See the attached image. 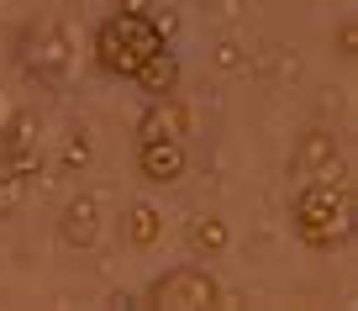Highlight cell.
Listing matches in <instances>:
<instances>
[{
    "label": "cell",
    "instance_id": "cell-1",
    "mask_svg": "<svg viewBox=\"0 0 358 311\" xmlns=\"http://www.w3.org/2000/svg\"><path fill=\"white\" fill-rule=\"evenodd\" d=\"M290 227L306 248L316 254H332V248L348 243L353 233V200H348V185L332 174H316L295 190V206H290Z\"/></svg>",
    "mask_w": 358,
    "mask_h": 311
},
{
    "label": "cell",
    "instance_id": "cell-2",
    "mask_svg": "<svg viewBox=\"0 0 358 311\" xmlns=\"http://www.w3.org/2000/svg\"><path fill=\"white\" fill-rule=\"evenodd\" d=\"M158 48H169L164 27L153 16H137V11H111L101 27H95V64L116 79H132L143 58H153Z\"/></svg>",
    "mask_w": 358,
    "mask_h": 311
},
{
    "label": "cell",
    "instance_id": "cell-3",
    "mask_svg": "<svg viewBox=\"0 0 358 311\" xmlns=\"http://www.w3.org/2000/svg\"><path fill=\"white\" fill-rule=\"evenodd\" d=\"M143 300L158 306V311H206V306H222V285L201 264H174L148 285Z\"/></svg>",
    "mask_w": 358,
    "mask_h": 311
},
{
    "label": "cell",
    "instance_id": "cell-4",
    "mask_svg": "<svg viewBox=\"0 0 358 311\" xmlns=\"http://www.w3.org/2000/svg\"><path fill=\"white\" fill-rule=\"evenodd\" d=\"M137 174H143V185H174V179H185V137L137 143Z\"/></svg>",
    "mask_w": 358,
    "mask_h": 311
},
{
    "label": "cell",
    "instance_id": "cell-5",
    "mask_svg": "<svg viewBox=\"0 0 358 311\" xmlns=\"http://www.w3.org/2000/svg\"><path fill=\"white\" fill-rule=\"evenodd\" d=\"M190 132V111L179 95H153L137 116V143H153V137H185Z\"/></svg>",
    "mask_w": 358,
    "mask_h": 311
},
{
    "label": "cell",
    "instance_id": "cell-6",
    "mask_svg": "<svg viewBox=\"0 0 358 311\" xmlns=\"http://www.w3.org/2000/svg\"><path fill=\"white\" fill-rule=\"evenodd\" d=\"M58 237H64L69 248H90L95 237H101V200L90 195V190H79V195L64 206V216H58Z\"/></svg>",
    "mask_w": 358,
    "mask_h": 311
},
{
    "label": "cell",
    "instance_id": "cell-7",
    "mask_svg": "<svg viewBox=\"0 0 358 311\" xmlns=\"http://www.w3.org/2000/svg\"><path fill=\"white\" fill-rule=\"evenodd\" d=\"M132 85L143 90L148 100H153V95H174V90H179V58H174V48H158L153 58H143L137 74H132Z\"/></svg>",
    "mask_w": 358,
    "mask_h": 311
},
{
    "label": "cell",
    "instance_id": "cell-8",
    "mask_svg": "<svg viewBox=\"0 0 358 311\" xmlns=\"http://www.w3.org/2000/svg\"><path fill=\"white\" fill-rule=\"evenodd\" d=\"M127 243L132 248H158L164 243V212H158V206H148V200H132V206H127Z\"/></svg>",
    "mask_w": 358,
    "mask_h": 311
},
{
    "label": "cell",
    "instance_id": "cell-9",
    "mask_svg": "<svg viewBox=\"0 0 358 311\" xmlns=\"http://www.w3.org/2000/svg\"><path fill=\"white\" fill-rule=\"evenodd\" d=\"M295 169H306V174H332L337 169V137L332 132H322V127H316V132H306L301 137V148H295Z\"/></svg>",
    "mask_w": 358,
    "mask_h": 311
},
{
    "label": "cell",
    "instance_id": "cell-10",
    "mask_svg": "<svg viewBox=\"0 0 358 311\" xmlns=\"http://www.w3.org/2000/svg\"><path fill=\"white\" fill-rule=\"evenodd\" d=\"M185 243H190V254H201V258H222L227 243H232V227H227L222 216H195V222L185 227Z\"/></svg>",
    "mask_w": 358,
    "mask_h": 311
},
{
    "label": "cell",
    "instance_id": "cell-11",
    "mask_svg": "<svg viewBox=\"0 0 358 311\" xmlns=\"http://www.w3.org/2000/svg\"><path fill=\"white\" fill-rule=\"evenodd\" d=\"M27 195H32V179L6 169V174H0V216H16L27 206Z\"/></svg>",
    "mask_w": 358,
    "mask_h": 311
},
{
    "label": "cell",
    "instance_id": "cell-12",
    "mask_svg": "<svg viewBox=\"0 0 358 311\" xmlns=\"http://www.w3.org/2000/svg\"><path fill=\"white\" fill-rule=\"evenodd\" d=\"M58 164H64V174H79V169L90 164V137H85V132H69V137H64V153H58Z\"/></svg>",
    "mask_w": 358,
    "mask_h": 311
},
{
    "label": "cell",
    "instance_id": "cell-13",
    "mask_svg": "<svg viewBox=\"0 0 358 311\" xmlns=\"http://www.w3.org/2000/svg\"><path fill=\"white\" fill-rule=\"evenodd\" d=\"M116 11H137V16H153L158 0H116Z\"/></svg>",
    "mask_w": 358,
    "mask_h": 311
},
{
    "label": "cell",
    "instance_id": "cell-14",
    "mask_svg": "<svg viewBox=\"0 0 358 311\" xmlns=\"http://www.w3.org/2000/svg\"><path fill=\"white\" fill-rule=\"evenodd\" d=\"M353 43H358L353 22H343V32H337V48H343V58H353Z\"/></svg>",
    "mask_w": 358,
    "mask_h": 311
},
{
    "label": "cell",
    "instance_id": "cell-15",
    "mask_svg": "<svg viewBox=\"0 0 358 311\" xmlns=\"http://www.w3.org/2000/svg\"><path fill=\"white\" fill-rule=\"evenodd\" d=\"M0 122H6V100H0Z\"/></svg>",
    "mask_w": 358,
    "mask_h": 311
}]
</instances>
